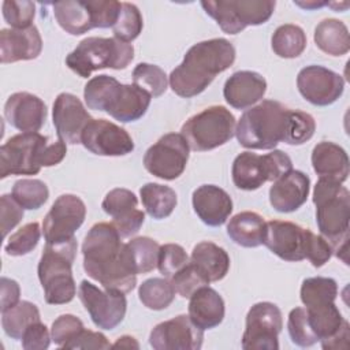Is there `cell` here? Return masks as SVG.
<instances>
[{
    "mask_svg": "<svg viewBox=\"0 0 350 350\" xmlns=\"http://www.w3.org/2000/svg\"><path fill=\"white\" fill-rule=\"evenodd\" d=\"M310 230L293 221L271 220L265 223L262 243L284 261L306 258V245Z\"/></svg>",
    "mask_w": 350,
    "mask_h": 350,
    "instance_id": "ac0fdd59",
    "label": "cell"
},
{
    "mask_svg": "<svg viewBox=\"0 0 350 350\" xmlns=\"http://www.w3.org/2000/svg\"><path fill=\"white\" fill-rule=\"evenodd\" d=\"M53 15L59 26L68 34L81 36L93 29L90 10L86 1H57L52 4Z\"/></svg>",
    "mask_w": 350,
    "mask_h": 350,
    "instance_id": "1f68e13d",
    "label": "cell"
},
{
    "mask_svg": "<svg viewBox=\"0 0 350 350\" xmlns=\"http://www.w3.org/2000/svg\"><path fill=\"white\" fill-rule=\"evenodd\" d=\"M312 165L320 178H329L339 183H343L350 172L346 150L329 141H321L313 148Z\"/></svg>",
    "mask_w": 350,
    "mask_h": 350,
    "instance_id": "83f0119b",
    "label": "cell"
},
{
    "mask_svg": "<svg viewBox=\"0 0 350 350\" xmlns=\"http://www.w3.org/2000/svg\"><path fill=\"white\" fill-rule=\"evenodd\" d=\"M265 223L264 217L256 212H239L230 219L227 234L239 246L257 247L262 245Z\"/></svg>",
    "mask_w": 350,
    "mask_h": 350,
    "instance_id": "f546056e",
    "label": "cell"
},
{
    "mask_svg": "<svg viewBox=\"0 0 350 350\" xmlns=\"http://www.w3.org/2000/svg\"><path fill=\"white\" fill-rule=\"evenodd\" d=\"M301 96L313 105L327 107L334 104L345 90V79L338 72L323 66L304 67L297 77Z\"/></svg>",
    "mask_w": 350,
    "mask_h": 350,
    "instance_id": "2e32d148",
    "label": "cell"
},
{
    "mask_svg": "<svg viewBox=\"0 0 350 350\" xmlns=\"http://www.w3.org/2000/svg\"><path fill=\"white\" fill-rule=\"evenodd\" d=\"M313 38L317 48L331 56L346 55L350 49L347 26L335 18L321 21L314 29Z\"/></svg>",
    "mask_w": 350,
    "mask_h": 350,
    "instance_id": "4dcf8cb0",
    "label": "cell"
},
{
    "mask_svg": "<svg viewBox=\"0 0 350 350\" xmlns=\"http://www.w3.org/2000/svg\"><path fill=\"white\" fill-rule=\"evenodd\" d=\"M234 60L235 48L226 38L197 42L189 48L182 63L171 71L168 83L179 97H194L202 93L217 74L230 68Z\"/></svg>",
    "mask_w": 350,
    "mask_h": 350,
    "instance_id": "7a4b0ae2",
    "label": "cell"
},
{
    "mask_svg": "<svg viewBox=\"0 0 350 350\" xmlns=\"http://www.w3.org/2000/svg\"><path fill=\"white\" fill-rule=\"evenodd\" d=\"M134 59L131 44L115 37H88L66 57L67 67L81 78H88L101 68L123 70Z\"/></svg>",
    "mask_w": 350,
    "mask_h": 350,
    "instance_id": "52a82bcc",
    "label": "cell"
},
{
    "mask_svg": "<svg viewBox=\"0 0 350 350\" xmlns=\"http://www.w3.org/2000/svg\"><path fill=\"white\" fill-rule=\"evenodd\" d=\"M53 126L60 139L67 144H81L82 133L92 122L82 101L71 93H60L53 103Z\"/></svg>",
    "mask_w": 350,
    "mask_h": 350,
    "instance_id": "ffe728a7",
    "label": "cell"
},
{
    "mask_svg": "<svg viewBox=\"0 0 350 350\" xmlns=\"http://www.w3.org/2000/svg\"><path fill=\"white\" fill-rule=\"evenodd\" d=\"M190 262L208 283L221 280L230 269V257L219 245L204 241L193 247Z\"/></svg>",
    "mask_w": 350,
    "mask_h": 350,
    "instance_id": "f1b7e54d",
    "label": "cell"
},
{
    "mask_svg": "<svg viewBox=\"0 0 350 350\" xmlns=\"http://www.w3.org/2000/svg\"><path fill=\"white\" fill-rule=\"evenodd\" d=\"M112 347V345L108 342L107 336L101 332L85 329L74 339L71 340L64 349H94V350H107Z\"/></svg>",
    "mask_w": 350,
    "mask_h": 350,
    "instance_id": "db71d44e",
    "label": "cell"
},
{
    "mask_svg": "<svg viewBox=\"0 0 350 350\" xmlns=\"http://www.w3.org/2000/svg\"><path fill=\"white\" fill-rule=\"evenodd\" d=\"M299 295L305 308L331 304L336 299L338 284L332 278H308L302 282Z\"/></svg>",
    "mask_w": 350,
    "mask_h": 350,
    "instance_id": "74e56055",
    "label": "cell"
},
{
    "mask_svg": "<svg viewBox=\"0 0 350 350\" xmlns=\"http://www.w3.org/2000/svg\"><path fill=\"white\" fill-rule=\"evenodd\" d=\"M0 287H1V304H0L1 308H0V310L4 312L19 302L21 288L15 280L8 279V278L0 279Z\"/></svg>",
    "mask_w": 350,
    "mask_h": 350,
    "instance_id": "11a10c76",
    "label": "cell"
},
{
    "mask_svg": "<svg viewBox=\"0 0 350 350\" xmlns=\"http://www.w3.org/2000/svg\"><path fill=\"white\" fill-rule=\"evenodd\" d=\"M189 261V256L186 254L185 249L180 245L165 243L160 246L157 269L164 278L171 279L176 272H179L185 265H187Z\"/></svg>",
    "mask_w": 350,
    "mask_h": 350,
    "instance_id": "f6af8a7d",
    "label": "cell"
},
{
    "mask_svg": "<svg viewBox=\"0 0 350 350\" xmlns=\"http://www.w3.org/2000/svg\"><path fill=\"white\" fill-rule=\"evenodd\" d=\"M113 349H139L138 342L135 340V338L130 336V335H123L120 338L116 339V342L112 345Z\"/></svg>",
    "mask_w": 350,
    "mask_h": 350,
    "instance_id": "9f6ffc18",
    "label": "cell"
},
{
    "mask_svg": "<svg viewBox=\"0 0 350 350\" xmlns=\"http://www.w3.org/2000/svg\"><path fill=\"white\" fill-rule=\"evenodd\" d=\"M51 332L41 321H36L26 328L22 336V347L25 350H45L51 343Z\"/></svg>",
    "mask_w": 350,
    "mask_h": 350,
    "instance_id": "f5cc1de1",
    "label": "cell"
},
{
    "mask_svg": "<svg viewBox=\"0 0 350 350\" xmlns=\"http://www.w3.org/2000/svg\"><path fill=\"white\" fill-rule=\"evenodd\" d=\"M287 329H288L291 342L295 343L297 346L309 347V346H313L316 342H319V338L316 336V334L313 332L309 324L305 308L298 306L288 313Z\"/></svg>",
    "mask_w": 350,
    "mask_h": 350,
    "instance_id": "7bdbcfd3",
    "label": "cell"
},
{
    "mask_svg": "<svg viewBox=\"0 0 350 350\" xmlns=\"http://www.w3.org/2000/svg\"><path fill=\"white\" fill-rule=\"evenodd\" d=\"M170 282L174 286L175 293L183 298H190L198 288L209 284L190 261L179 272H176Z\"/></svg>",
    "mask_w": 350,
    "mask_h": 350,
    "instance_id": "7dc6e473",
    "label": "cell"
},
{
    "mask_svg": "<svg viewBox=\"0 0 350 350\" xmlns=\"http://www.w3.org/2000/svg\"><path fill=\"white\" fill-rule=\"evenodd\" d=\"M139 196L148 215L157 220L168 217L178 202L174 189L153 182L145 183L139 190Z\"/></svg>",
    "mask_w": 350,
    "mask_h": 350,
    "instance_id": "d6a6232c",
    "label": "cell"
},
{
    "mask_svg": "<svg viewBox=\"0 0 350 350\" xmlns=\"http://www.w3.org/2000/svg\"><path fill=\"white\" fill-rule=\"evenodd\" d=\"M101 208L112 217V226L122 238L135 235L144 224L145 213L138 209V200L129 189L116 187L108 191Z\"/></svg>",
    "mask_w": 350,
    "mask_h": 350,
    "instance_id": "44dd1931",
    "label": "cell"
},
{
    "mask_svg": "<svg viewBox=\"0 0 350 350\" xmlns=\"http://www.w3.org/2000/svg\"><path fill=\"white\" fill-rule=\"evenodd\" d=\"M235 118L223 105H211L189 118L180 134L196 152L216 149L235 135Z\"/></svg>",
    "mask_w": 350,
    "mask_h": 350,
    "instance_id": "ba28073f",
    "label": "cell"
},
{
    "mask_svg": "<svg viewBox=\"0 0 350 350\" xmlns=\"http://www.w3.org/2000/svg\"><path fill=\"white\" fill-rule=\"evenodd\" d=\"M267 92V81L254 71H237L224 83L223 96L232 108L246 109L258 103Z\"/></svg>",
    "mask_w": 350,
    "mask_h": 350,
    "instance_id": "484cf974",
    "label": "cell"
},
{
    "mask_svg": "<svg viewBox=\"0 0 350 350\" xmlns=\"http://www.w3.org/2000/svg\"><path fill=\"white\" fill-rule=\"evenodd\" d=\"M75 254L77 239L62 245H45L37 272L46 304L63 305L74 299L77 286L71 267Z\"/></svg>",
    "mask_w": 350,
    "mask_h": 350,
    "instance_id": "8992f818",
    "label": "cell"
},
{
    "mask_svg": "<svg viewBox=\"0 0 350 350\" xmlns=\"http://www.w3.org/2000/svg\"><path fill=\"white\" fill-rule=\"evenodd\" d=\"M193 208L201 221L219 227L227 221L232 212L230 194L216 185H202L193 191Z\"/></svg>",
    "mask_w": 350,
    "mask_h": 350,
    "instance_id": "d4e9b609",
    "label": "cell"
},
{
    "mask_svg": "<svg viewBox=\"0 0 350 350\" xmlns=\"http://www.w3.org/2000/svg\"><path fill=\"white\" fill-rule=\"evenodd\" d=\"M202 340L204 331L186 314L159 323L149 335V343L156 350H198Z\"/></svg>",
    "mask_w": 350,
    "mask_h": 350,
    "instance_id": "e0dca14e",
    "label": "cell"
},
{
    "mask_svg": "<svg viewBox=\"0 0 350 350\" xmlns=\"http://www.w3.org/2000/svg\"><path fill=\"white\" fill-rule=\"evenodd\" d=\"M271 46L275 55L283 59L298 57L306 48V34L302 27L286 23L279 26L271 38Z\"/></svg>",
    "mask_w": 350,
    "mask_h": 350,
    "instance_id": "e575fe53",
    "label": "cell"
},
{
    "mask_svg": "<svg viewBox=\"0 0 350 350\" xmlns=\"http://www.w3.org/2000/svg\"><path fill=\"white\" fill-rule=\"evenodd\" d=\"M86 4L90 10L93 27H113L118 22L122 10V3L115 0H92L86 1Z\"/></svg>",
    "mask_w": 350,
    "mask_h": 350,
    "instance_id": "681fc988",
    "label": "cell"
},
{
    "mask_svg": "<svg viewBox=\"0 0 350 350\" xmlns=\"http://www.w3.org/2000/svg\"><path fill=\"white\" fill-rule=\"evenodd\" d=\"M328 1H316V0H308V1H294V4L299 5L301 8H305V10H314V8H320V7H324L327 5Z\"/></svg>",
    "mask_w": 350,
    "mask_h": 350,
    "instance_id": "6f0895ef",
    "label": "cell"
},
{
    "mask_svg": "<svg viewBox=\"0 0 350 350\" xmlns=\"http://www.w3.org/2000/svg\"><path fill=\"white\" fill-rule=\"evenodd\" d=\"M127 256L134 272L148 273L157 268L160 245L149 237H138L126 243Z\"/></svg>",
    "mask_w": 350,
    "mask_h": 350,
    "instance_id": "d590c367",
    "label": "cell"
},
{
    "mask_svg": "<svg viewBox=\"0 0 350 350\" xmlns=\"http://www.w3.org/2000/svg\"><path fill=\"white\" fill-rule=\"evenodd\" d=\"M314 130L316 122L310 113L299 109H291L286 144L302 145L313 137Z\"/></svg>",
    "mask_w": 350,
    "mask_h": 350,
    "instance_id": "bcb514c9",
    "label": "cell"
},
{
    "mask_svg": "<svg viewBox=\"0 0 350 350\" xmlns=\"http://www.w3.org/2000/svg\"><path fill=\"white\" fill-rule=\"evenodd\" d=\"M224 312L221 295L209 286L198 288L190 297L189 317L202 331L217 327L224 319Z\"/></svg>",
    "mask_w": 350,
    "mask_h": 350,
    "instance_id": "4316f807",
    "label": "cell"
},
{
    "mask_svg": "<svg viewBox=\"0 0 350 350\" xmlns=\"http://www.w3.org/2000/svg\"><path fill=\"white\" fill-rule=\"evenodd\" d=\"M4 116L7 122L22 133L38 131L46 119L45 103L27 92L11 94L4 104Z\"/></svg>",
    "mask_w": 350,
    "mask_h": 350,
    "instance_id": "7402d4cb",
    "label": "cell"
},
{
    "mask_svg": "<svg viewBox=\"0 0 350 350\" xmlns=\"http://www.w3.org/2000/svg\"><path fill=\"white\" fill-rule=\"evenodd\" d=\"M134 85L148 92L152 97H160L168 85V78L163 68L150 63H139L133 70Z\"/></svg>",
    "mask_w": 350,
    "mask_h": 350,
    "instance_id": "ab89813d",
    "label": "cell"
},
{
    "mask_svg": "<svg viewBox=\"0 0 350 350\" xmlns=\"http://www.w3.org/2000/svg\"><path fill=\"white\" fill-rule=\"evenodd\" d=\"M291 170L293 161L282 150L273 149L267 154L242 152L234 159L231 176L238 189L252 191L261 187L265 182L276 180Z\"/></svg>",
    "mask_w": 350,
    "mask_h": 350,
    "instance_id": "9c48e42d",
    "label": "cell"
},
{
    "mask_svg": "<svg viewBox=\"0 0 350 350\" xmlns=\"http://www.w3.org/2000/svg\"><path fill=\"white\" fill-rule=\"evenodd\" d=\"M86 216L85 202L75 194H62L52 204L42 221V232L48 245H62L75 239V231Z\"/></svg>",
    "mask_w": 350,
    "mask_h": 350,
    "instance_id": "4fadbf2b",
    "label": "cell"
},
{
    "mask_svg": "<svg viewBox=\"0 0 350 350\" xmlns=\"http://www.w3.org/2000/svg\"><path fill=\"white\" fill-rule=\"evenodd\" d=\"M36 4L29 0H5L3 3V18L11 29H27L33 26Z\"/></svg>",
    "mask_w": 350,
    "mask_h": 350,
    "instance_id": "ee69618b",
    "label": "cell"
},
{
    "mask_svg": "<svg viewBox=\"0 0 350 350\" xmlns=\"http://www.w3.org/2000/svg\"><path fill=\"white\" fill-rule=\"evenodd\" d=\"M332 256V247L329 242L321 235H316L312 231L308 237L306 245V258L312 262L314 268L323 267Z\"/></svg>",
    "mask_w": 350,
    "mask_h": 350,
    "instance_id": "816d5d0a",
    "label": "cell"
},
{
    "mask_svg": "<svg viewBox=\"0 0 350 350\" xmlns=\"http://www.w3.org/2000/svg\"><path fill=\"white\" fill-rule=\"evenodd\" d=\"M189 150V144L180 133H168L145 152L144 167L160 179L174 180L183 174Z\"/></svg>",
    "mask_w": 350,
    "mask_h": 350,
    "instance_id": "7c38bea8",
    "label": "cell"
},
{
    "mask_svg": "<svg viewBox=\"0 0 350 350\" xmlns=\"http://www.w3.org/2000/svg\"><path fill=\"white\" fill-rule=\"evenodd\" d=\"M12 197L23 209L41 208L48 197V186L40 179H19L12 186Z\"/></svg>",
    "mask_w": 350,
    "mask_h": 350,
    "instance_id": "f35d334b",
    "label": "cell"
},
{
    "mask_svg": "<svg viewBox=\"0 0 350 350\" xmlns=\"http://www.w3.org/2000/svg\"><path fill=\"white\" fill-rule=\"evenodd\" d=\"M40 237H41L40 224L36 221L27 223L10 237V239L4 246V250L8 256H15V257L25 256L38 245Z\"/></svg>",
    "mask_w": 350,
    "mask_h": 350,
    "instance_id": "b9f144b4",
    "label": "cell"
},
{
    "mask_svg": "<svg viewBox=\"0 0 350 350\" xmlns=\"http://www.w3.org/2000/svg\"><path fill=\"white\" fill-rule=\"evenodd\" d=\"M138 297L142 305L148 309L163 310L172 304L175 298V288L168 279L150 278L139 286Z\"/></svg>",
    "mask_w": 350,
    "mask_h": 350,
    "instance_id": "8d00e7d4",
    "label": "cell"
},
{
    "mask_svg": "<svg viewBox=\"0 0 350 350\" xmlns=\"http://www.w3.org/2000/svg\"><path fill=\"white\" fill-rule=\"evenodd\" d=\"M144 27V21L141 11L133 3H122V10L118 18V22L112 27L115 38L130 42L135 40Z\"/></svg>",
    "mask_w": 350,
    "mask_h": 350,
    "instance_id": "60d3db41",
    "label": "cell"
},
{
    "mask_svg": "<svg viewBox=\"0 0 350 350\" xmlns=\"http://www.w3.org/2000/svg\"><path fill=\"white\" fill-rule=\"evenodd\" d=\"M41 321L38 308L29 301H19L12 308L1 312V327L11 339H22L29 325Z\"/></svg>",
    "mask_w": 350,
    "mask_h": 350,
    "instance_id": "836d02e7",
    "label": "cell"
},
{
    "mask_svg": "<svg viewBox=\"0 0 350 350\" xmlns=\"http://www.w3.org/2000/svg\"><path fill=\"white\" fill-rule=\"evenodd\" d=\"M327 5L332 7L335 11H340V10H346L349 7V3H327Z\"/></svg>",
    "mask_w": 350,
    "mask_h": 350,
    "instance_id": "680465c9",
    "label": "cell"
},
{
    "mask_svg": "<svg viewBox=\"0 0 350 350\" xmlns=\"http://www.w3.org/2000/svg\"><path fill=\"white\" fill-rule=\"evenodd\" d=\"M205 12L227 34H238L247 26L265 23L273 14V0H208L201 1Z\"/></svg>",
    "mask_w": 350,
    "mask_h": 350,
    "instance_id": "30bf717a",
    "label": "cell"
},
{
    "mask_svg": "<svg viewBox=\"0 0 350 350\" xmlns=\"http://www.w3.org/2000/svg\"><path fill=\"white\" fill-rule=\"evenodd\" d=\"M283 328L282 312L272 302H257L246 314V327L242 335L245 350H278V335Z\"/></svg>",
    "mask_w": 350,
    "mask_h": 350,
    "instance_id": "5bb4252c",
    "label": "cell"
},
{
    "mask_svg": "<svg viewBox=\"0 0 350 350\" xmlns=\"http://www.w3.org/2000/svg\"><path fill=\"white\" fill-rule=\"evenodd\" d=\"M78 294L96 327L113 329L123 321L127 310L124 293L108 288L100 290L90 282L82 280Z\"/></svg>",
    "mask_w": 350,
    "mask_h": 350,
    "instance_id": "9a60e30c",
    "label": "cell"
},
{
    "mask_svg": "<svg viewBox=\"0 0 350 350\" xmlns=\"http://www.w3.org/2000/svg\"><path fill=\"white\" fill-rule=\"evenodd\" d=\"M0 217H1V234L3 238L19 224L23 219V208L15 201L12 194H3L0 197Z\"/></svg>",
    "mask_w": 350,
    "mask_h": 350,
    "instance_id": "f907efd6",
    "label": "cell"
},
{
    "mask_svg": "<svg viewBox=\"0 0 350 350\" xmlns=\"http://www.w3.org/2000/svg\"><path fill=\"white\" fill-rule=\"evenodd\" d=\"M310 179L298 170H291L278 178L269 189V204L282 213H290L301 208L309 196Z\"/></svg>",
    "mask_w": 350,
    "mask_h": 350,
    "instance_id": "603a6c76",
    "label": "cell"
},
{
    "mask_svg": "<svg viewBox=\"0 0 350 350\" xmlns=\"http://www.w3.org/2000/svg\"><path fill=\"white\" fill-rule=\"evenodd\" d=\"M83 269L104 288L130 293L137 284L126 243L112 223L92 226L82 243Z\"/></svg>",
    "mask_w": 350,
    "mask_h": 350,
    "instance_id": "6da1fadb",
    "label": "cell"
},
{
    "mask_svg": "<svg viewBox=\"0 0 350 350\" xmlns=\"http://www.w3.org/2000/svg\"><path fill=\"white\" fill-rule=\"evenodd\" d=\"M313 204L316 205V221L321 237L329 242L332 253L349 264V190L338 180L320 178L313 189Z\"/></svg>",
    "mask_w": 350,
    "mask_h": 350,
    "instance_id": "3957f363",
    "label": "cell"
},
{
    "mask_svg": "<svg viewBox=\"0 0 350 350\" xmlns=\"http://www.w3.org/2000/svg\"><path fill=\"white\" fill-rule=\"evenodd\" d=\"M81 144L97 156H124L134 150L130 134L105 119H92L82 133Z\"/></svg>",
    "mask_w": 350,
    "mask_h": 350,
    "instance_id": "d6986e66",
    "label": "cell"
},
{
    "mask_svg": "<svg viewBox=\"0 0 350 350\" xmlns=\"http://www.w3.org/2000/svg\"><path fill=\"white\" fill-rule=\"evenodd\" d=\"M42 38L33 25L27 29H1L0 31V62L15 63L31 60L40 56Z\"/></svg>",
    "mask_w": 350,
    "mask_h": 350,
    "instance_id": "cb8c5ba5",
    "label": "cell"
},
{
    "mask_svg": "<svg viewBox=\"0 0 350 350\" xmlns=\"http://www.w3.org/2000/svg\"><path fill=\"white\" fill-rule=\"evenodd\" d=\"M48 137L36 133H21L0 148V178L10 175H36L44 161Z\"/></svg>",
    "mask_w": 350,
    "mask_h": 350,
    "instance_id": "8fae6325",
    "label": "cell"
},
{
    "mask_svg": "<svg viewBox=\"0 0 350 350\" xmlns=\"http://www.w3.org/2000/svg\"><path fill=\"white\" fill-rule=\"evenodd\" d=\"M83 323L74 314H62L53 323L51 328V336L55 345L59 347H66L71 340H74L82 331Z\"/></svg>",
    "mask_w": 350,
    "mask_h": 350,
    "instance_id": "c3c4849f",
    "label": "cell"
},
{
    "mask_svg": "<svg viewBox=\"0 0 350 350\" xmlns=\"http://www.w3.org/2000/svg\"><path fill=\"white\" fill-rule=\"evenodd\" d=\"M88 108L104 111L122 123L141 119L149 105L152 96L137 85H123L109 75H97L88 81L83 89Z\"/></svg>",
    "mask_w": 350,
    "mask_h": 350,
    "instance_id": "277c9868",
    "label": "cell"
},
{
    "mask_svg": "<svg viewBox=\"0 0 350 350\" xmlns=\"http://www.w3.org/2000/svg\"><path fill=\"white\" fill-rule=\"evenodd\" d=\"M291 109L275 100H262L245 111L235 127L238 142L247 149H273L286 142Z\"/></svg>",
    "mask_w": 350,
    "mask_h": 350,
    "instance_id": "5b68a950",
    "label": "cell"
}]
</instances>
